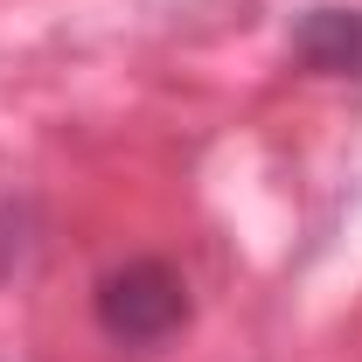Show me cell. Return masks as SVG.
Segmentation results:
<instances>
[{
    "mask_svg": "<svg viewBox=\"0 0 362 362\" xmlns=\"http://www.w3.org/2000/svg\"><path fill=\"white\" fill-rule=\"evenodd\" d=\"M293 49L327 77H362V7H307Z\"/></svg>",
    "mask_w": 362,
    "mask_h": 362,
    "instance_id": "7a4b0ae2",
    "label": "cell"
},
{
    "mask_svg": "<svg viewBox=\"0 0 362 362\" xmlns=\"http://www.w3.org/2000/svg\"><path fill=\"white\" fill-rule=\"evenodd\" d=\"M90 320L112 349H168L188 327V279L168 258H126L90 286Z\"/></svg>",
    "mask_w": 362,
    "mask_h": 362,
    "instance_id": "6da1fadb",
    "label": "cell"
}]
</instances>
